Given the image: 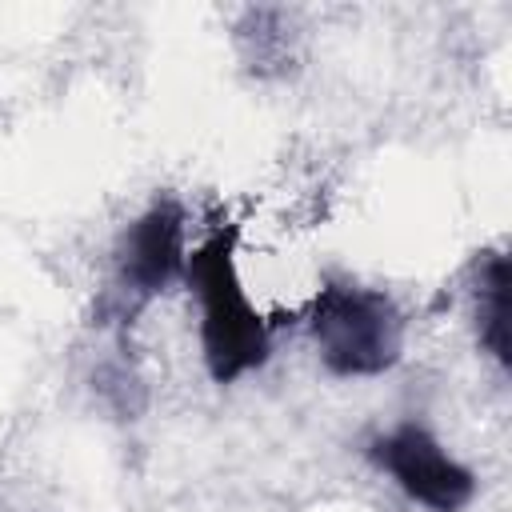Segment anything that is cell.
Wrapping results in <instances>:
<instances>
[{
	"label": "cell",
	"instance_id": "6da1fadb",
	"mask_svg": "<svg viewBox=\"0 0 512 512\" xmlns=\"http://www.w3.org/2000/svg\"><path fill=\"white\" fill-rule=\"evenodd\" d=\"M184 284L196 300V348L212 380L232 384L268 360L272 324L260 300L240 276L236 240L228 232L192 244L184 264Z\"/></svg>",
	"mask_w": 512,
	"mask_h": 512
},
{
	"label": "cell",
	"instance_id": "7a4b0ae2",
	"mask_svg": "<svg viewBox=\"0 0 512 512\" xmlns=\"http://www.w3.org/2000/svg\"><path fill=\"white\" fill-rule=\"evenodd\" d=\"M308 332L336 376H380L400 360L404 320L376 288L324 284L308 300Z\"/></svg>",
	"mask_w": 512,
	"mask_h": 512
},
{
	"label": "cell",
	"instance_id": "3957f363",
	"mask_svg": "<svg viewBox=\"0 0 512 512\" xmlns=\"http://www.w3.org/2000/svg\"><path fill=\"white\" fill-rule=\"evenodd\" d=\"M372 464L420 508L460 512L476 496V476L424 424H396L372 444Z\"/></svg>",
	"mask_w": 512,
	"mask_h": 512
},
{
	"label": "cell",
	"instance_id": "277c9868",
	"mask_svg": "<svg viewBox=\"0 0 512 512\" xmlns=\"http://www.w3.org/2000/svg\"><path fill=\"white\" fill-rule=\"evenodd\" d=\"M192 240H188V220L176 204H152L140 212L124 240H120V284L128 296L140 304L168 292L176 280H184Z\"/></svg>",
	"mask_w": 512,
	"mask_h": 512
},
{
	"label": "cell",
	"instance_id": "5b68a950",
	"mask_svg": "<svg viewBox=\"0 0 512 512\" xmlns=\"http://www.w3.org/2000/svg\"><path fill=\"white\" fill-rule=\"evenodd\" d=\"M508 316H512L508 256L488 252L472 280V324H476V340L496 364H508Z\"/></svg>",
	"mask_w": 512,
	"mask_h": 512
}]
</instances>
